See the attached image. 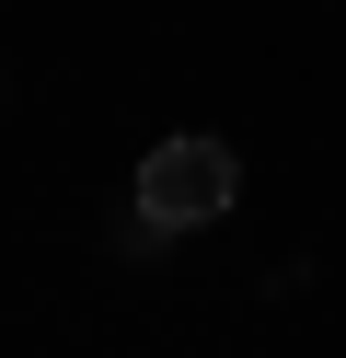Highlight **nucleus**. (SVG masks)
<instances>
[{
    "label": "nucleus",
    "instance_id": "f257e3e1",
    "mask_svg": "<svg viewBox=\"0 0 346 358\" xmlns=\"http://www.w3.org/2000/svg\"><path fill=\"white\" fill-rule=\"evenodd\" d=\"M231 185H243V162H231L219 139H161L150 162H138V220L150 231H185V220H219Z\"/></svg>",
    "mask_w": 346,
    "mask_h": 358
}]
</instances>
